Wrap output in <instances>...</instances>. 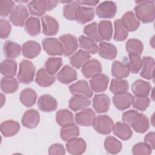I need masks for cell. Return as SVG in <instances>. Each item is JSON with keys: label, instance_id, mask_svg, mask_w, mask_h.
<instances>
[{"label": "cell", "instance_id": "obj_7", "mask_svg": "<svg viewBox=\"0 0 155 155\" xmlns=\"http://www.w3.org/2000/svg\"><path fill=\"white\" fill-rule=\"evenodd\" d=\"M59 40L62 45L65 56H70L73 54L78 48V39L73 35L65 34L61 35L59 36Z\"/></svg>", "mask_w": 155, "mask_h": 155}, {"label": "cell", "instance_id": "obj_2", "mask_svg": "<svg viewBox=\"0 0 155 155\" xmlns=\"http://www.w3.org/2000/svg\"><path fill=\"white\" fill-rule=\"evenodd\" d=\"M35 67L33 64L27 59H23L19 64L18 81L24 84H29L34 80L35 75Z\"/></svg>", "mask_w": 155, "mask_h": 155}, {"label": "cell", "instance_id": "obj_14", "mask_svg": "<svg viewBox=\"0 0 155 155\" xmlns=\"http://www.w3.org/2000/svg\"><path fill=\"white\" fill-rule=\"evenodd\" d=\"M57 79L62 84H68L78 78L76 71L69 65H64L56 75Z\"/></svg>", "mask_w": 155, "mask_h": 155}, {"label": "cell", "instance_id": "obj_36", "mask_svg": "<svg viewBox=\"0 0 155 155\" xmlns=\"http://www.w3.org/2000/svg\"><path fill=\"white\" fill-rule=\"evenodd\" d=\"M24 29L31 36H36L39 35L41 33L39 19L35 16L29 17L24 24Z\"/></svg>", "mask_w": 155, "mask_h": 155}, {"label": "cell", "instance_id": "obj_46", "mask_svg": "<svg viewBox=\"0 0 155 155\" xmlns=\"http://www.w3.org/2000/svg\"><path fill=\"white\" fill-rule=\"evenodd\" d=\"M81 5L77 1H69L63 8V15L65 19L69 21L75 20V15L78 8Z\"/></svg>", "mask_w": 155, "mask_h": 155}, {"label": "cell", "instance_id": "obj_55", "mask_svg": "<svg viewBox=\"0 0 155 155\" xmlns=\"http://www.w3.org/2000/svg\"><path fill=\"white\" fill-rule=\"evenodd\" d=\"M48 153L50 155H63L65 154V150L62 144L54 143L49 147Z\"/></svg>", "mask_w": 155, "mask_h": 155}, {"label": "cell", "instance_id": "obj_26", "mask_svg": "<svg viewBox=\"0 0 155 155\" xmlns=\"http://www.w3.org/2000/svg\"><path fill=\"white\" fill-rule=\"evenodd\" d=\"M142 66L140 76L146 79L150 80L154 78V59L150 56H144L142 59Z\"/></svg>", "mask_w": 155, "mask_h": 155}, {"label": "cell", "instance_id": "obj_39", "mask_svg": "<svg viewBox=\"0 0 155 155\" xmlns=\"http://www.w3.org/2000/svg\"><path fill=\"white\" fill-rule=\"evenodd\" d=\"M19 83L13 77H2L1 80V89L6 94L15 93L18 88Z\"/></svg>", "mask_w": 155, "mask_h": 155}, {"label": "cell", "instance_id": "obj_5", "mask_svg": "<svg viewBox=\"0 0 155 155\" xmlns=\"http://www.w3.org/2000/svg\"><path fill=\"white\" fill-rule=\"evenodd\" d=\"M44 51L50 56H61L64 54V49L59 39L54 38H45L42 41Z\"/></svg>", "mask_w": 155, "mask_h": 155}, {"label": "cell", "instance_id": "obj_10", "mask_svg": "<svg viewBox=\"0 0 155 155\" xmlns=\"http://www.w3.org/2000/svg\"><path fill=\"white\" fill-rule=\"evenodd\" d=\"M95 117L94 111L91 108H86L76 113L74 119L78 125L83 127H89L93 124Z\"/></svg>", "mask_w": 155, "mask_h": 155}, {"label": "cell", "instance_id": "obj_1", "mask_svg": "<svg viewBox=\"0 0 155 155\" xmlns=\"http://www.w3.org/2000/svg\"><path fill=\"white\" fill-rule=\"evenodd\" d=\"M137 5L134 8L135 15L144 24L151 23L155 18V5L154 1H135Z\"/></svg>", "mask_w": 155, "mask_h": 155}, {"label": "cell", "instance_id": "obj_3", "mask_svg": "<svg viewBox=\"0 0 155 155\" xmlns=\"http://www.w3.org/2000/svg\"><path fill=\"white\" fill-rule=\"evenodd\" d=\"M96 132L102 134H108L113 130V120L108 115H99L96 117L92 124Z\"/></svg>", "mask_w": 155, "mask_h": 155}, {"label": "cell", "instance_id": "obj_56", "mask_svg": "<svg viewBox=\"0 0 155 155\" xmlns=\"http://www.w3.org/2000/svg\"><path fill=\"white\" fill-rule=\"evenodd\" d=\"M155 133L154 131L148 133L144 137V142L147 143L151 148L154 150L155 146Z\"/></svg>", "mask_w": 155, "mask_h": 155}, {"label": "cell", "instance_id": "obj_49", "mask_svg": "<svg viewBox=\"0 0 155 155\" xmlns=\"http://www.w3.org/2000/svg\"><path fill=\"white\" fill-rule=\"evenodd\" d=\"M129 61L128 65L130 72L133 74L137 73L142 68V60L139 55L134 54H128Z\"/></svg>", "mask_w": 155, "mask_h": 155}, {"label": "cell", "instance_id": "obj_17", "mask_svg": "<svg viewBox=\"0 0 155 155\" xmlns=\"http://www.w3.org/2000/svg\"><path fill=\"white\" fill-rule=\"evenodd\" d=\"M21 51L23 56L25 58L33 59L39 54L41 51V47L37 42L28 41L22 44Z\"/></svg>", "mask_w": 155, "mask_h": 155}, {"label": "cell", "instance_id": "obj_27", "mask_svg": "<svg viewBox=\"0 0 155 155\" xmlns=\"http://www.w3.org/2000/svg\"><path fill=\"white\" fill-rule=\"evenodd\" d=\"M130 73L128 63L114 61L111 66V74L116 79H123L129 76Z\"/></svg>", "mask_w": 155, "mask_h": 155}, {"label": "cell", "instance_id": "obj_35", "mask_svg": "<svg viewBox=\"0 0 155 155\" xmlns=\"http://www.w3.org/2000/svg\"><path fill=\"white\" fill-rule=\"evenodd\" d=\"M28 9L31 15L41 16L47 11V2L44 0H34L28 2Z\"/></svg>", "mask_w": 155, "mask_h": 155}, {"label": "cell", "instance_id": "obj_33", "mask_svg": "<svg viewBox=\"0 0 155 155\" xmlns=\"http://www.w3.org/2000/svg\"><path fill=\"white\" fill-rule=\"evenodd\" d=\"M91 101L85 97L81 96H73L70 98L68 106L69 108L73 111L84 110L90 106Z\"/></svg>", "mask_w": 155, "mask_h": 155}, {"label": "cell", "instance_id": "obj_13", "mask_svg": "<svg viewBox=\"0 0 155 155\" xmlns=\"http://www.w3.org/2000/svg\"><path fill=\"white\" fill-rule=\"evenodd\" d=\"M39 109L44 112H51L56 110L58 102L54 97L50 94H43L41 96L38 101Z\"/></svg>", "mask_w": 155, "mask_h": 155}, {"label": "cell", "instance_id": "obj_41", "mask_svg": "<svg viewBox=\"0 0 155 155\" xmlns=\"http://www.w3.org/2000/svg\"><path fill=\"white\" fill-rule=\"evenodd\" d=\"M129 89L128 81L123 79H113L111 80L110 90L114 94H119L127 92Z\"/></svg>", "mask_w": 155, "mask_h": 155}, {"label": "cell", "instance_id": "obj_52", "mask_svg": "<svg viewBox=\"0 0 155 155\" xmlns=\"http://www.w3.org/2000/svg\"><path fill=\"white\" fill-rule=\"evenodd\" d=\"M15 8V2L9 0L0 1V16L1 17H7L10 15Z\"/></svg>", "mask_w": 155, "mask_h": 155}, {"label": "cell", "instance_id": "obj_38", "mask_svg": "<svg viewBox=\"0 0 155 155\" xmlns=\"http://www.w3.org/2000/svg\"><path fill=\"white\" fill-rule=\"evenodd\" d=\"M99 35L102 40L107 41L111 39L113 35V27L111 22L108 20H102L97 24Z\"/></svg>", "mask_w": 155, "mask_h": 155}, {"label": "cell", "instance_id": "obj_29", "mask_svg": "<svg viewBox=\"0 0 155 155\" xmlns=\"http://www.w3.org/2000/svg\"><path fill=\"white\" fill-rule=\"evenodd\" d=\"M21 48L19 44L12 41H6L3 45L4 56L10 59H13L18 57L21 54Z\"/></svg>", "mask_w": 155, "mask_h": 155}, {"label": "cell", "instance_id": "obj_59", "mask_svg": "<svg viewBox=\"0 0 155 155\" xmlns=\"http://www.w3.org/2000/svg\"><path fill=\"white\" fill-rule=\"evenodd\" d=\"M5 96L2 93H1V107H2L4 104L5 103Z\"/></svg>", "mask_w": 155, "mask_h": 155}, {"label": "cell", "instance_id": "obj_58", "mask_svg": "<svg viewBox=\"0 0 155 155\" xmlns=\"http://www.w3.org/2000/svg\"><path fill=\"white\" fill-rule=\"evenodd\" d=\"M47 11H51L53 9L59 2L58 1H46Z\"/></svg>", "mask_w": 155, "mask_h": 155}, {"label": "cell", "instance_id": "obj_40", "mask_svg": "<svg viewBox=\"0 0 155 155\" xmlns=\"http://www.w3.org/2000/svg\"><path fill=\"white\" fill-rule=\"evenodd\" d=\"M79 44L83 50L90 54H96L98 51V46L91 39L87 36L81 35L78 38Z\"/></svg>", "mask_w": 155, "mask_h": 155}, {"label": "cell", "instance_id": "obj_53", "mask_svg": "<svg viewBox=\"0 0 155 155\" xmlns=\"http://www.w3.org/2000/svg\"><path fill=\"white\" fill-rule=\"evenodd\" d=\"M12 30L10 22L4 19L0 20V36L1 39H6L8 37Z\"/></svg>", "mask_w": 155, "mask_h": 155}, {"label": "cell", "instance_id": "obj_34", "mask_svg": "<svg viewBox=\"0 0 155 155\" xmlns=\"http://www.w3.org/2000/svg\"><path fill=\"white\" fill-rule=\"evenodd\" d=\"M19 99L21 102L26 107L34 105L37 99V94L35 90L30 88L22 90L20 93Z\"/></svg>", "mask_w": 155, "mask_h": 155}, {"label": "cell", "instance_id": "obj_57", "mask_svg": "<svg viewBox=\"0 0 155 155\" xmlns=\"http://www.w3.org/2000/svg\"><path fill=\"white\" fill-rule=\"evenodd\" d=\"M77 2L80 5H89L92 7L96 6L99 2V1H94V0H82V1H77Z\"/></svg>", "mask_w": 155, "mask_h": 155}, {"label": "cell", "instance_id": "obj_51", "mask_svg": "<svg viewBox=\"0 0 155 155\" xmlns=\"http://www.w3.org/2000/svg\"><path fill=\"white\" fill-rule=\"evenodd\" d=\"M152 150L151 147L145 142H139L133 146L132 153L134 155H149Z\"/></svg>", "mask_w": 155, "mask_h": 155}, {"label": "cell", "instance_id": "obj_11", "mask_svg": "<svg viewBox=\"0 0 155 155\" xmlns=\"http://www.w3.org/2000/svg\"><path fill=\"white\" fill-rule=\"evenodd\" d=\"M42 33L46 36H53L59 31V24L55 18L45 15L41 18Z\"/></svg>", "mask_w": 155, "mask_h": 155}, {"label": "cell", "instance_id": "obj_45", "mask_svg": "<svg viewBox=\"0 0 155 155\" xmlns=\"http://www.w3.org/2000/svg\"><path fill=\"white\" fill-rule=\"evenodd\" d=\"M125 48L128 54H134L140 55L143 50V43L137 39H130L125 44Z\"/></svg>", "mask_w": 155, "mask_h": 155}, {"label": "cell", "instance_id": "obj_42", "mask_svg": "<svg viewBox=\"0 0 155 155\" xmlns=\"http://www.w3.org/2000/svg\"><path fill=\"white\" fill-rule=\"evenodd\" d=\"M104 147L106 151L112 154L119 153L122 150V143L113 136H107L104 140Z\"/></svg>", "mask_w": 155, "mask_h": 155}, {"label": "cell", "instance_id": "obj_48", "mask_svg": "<svg viewBox=\"0 0 155 155\" xmlns=\"http://www.w3.org/2000/svg\"><path fill=\"white\" fill-rule=\"evenodd\" d=\"M114 34L113 38L116 41H125L128 36V31L122 25L120 19H117L114 21Z\"/></svg>", "mask_w": 155, "mask_h": 155}, {"label": "cell", "instance_id": "obj_43", "mask_svg": "<svg viewBox=\"0 0 155 155\" xmlns=\"http://www.w3.org/2000/svg\"><path fill=\"white\" fill-rule=\"evenodd\" d=\"M56 120L59 125L62 127L68 124L74 123V116L70 110L61 109L56 114Z\"/></svg>", "mask_w": 155, "mask_h": 155}, {"label": "cell", "instance_id": "obj_19", "mask_svg": "<svg viewBox=\"0 0 155 155\" xmlns=\"http://www.w3.org/2000/svg\"><path fill=\"white\" fill-rule=\"evenodd\" d=\"M120 21L122 25L128 31H134L140 25V21L135 14L131 11L125 13L120 19Z\"/></svg>", "mask_w": 155, "mask_h": 155}, {"label": "cell", "instance_id": "obj_8", "mask_svg": "<svg viewBox=\"0 0 155 155\" xmlns=\"http://www.w3.org/2000/svg\"><path fill=\"white\" fill-rule=\"evenodd\" d=\"M69 90L73 96H81L88 99L93 96V91L85 80H79L72 84L69 87Z\"/></svg>", "mask_w": 155, "mask_h": 155}, {"label": "cell", "instance_id": "obj_22", "mask_svg": "<svg viewBox=\"0 0 155 155\" xmlns=\"http://www.w3.org/2000/svg\"><path fill=\"white\" fill-rule=\"evenodd\" d=\"M133 96L130 93H124L114 94L113 97V102L115 107L119 110H125L129 108L132 104Z\"/></svg>", "mask_w": 155, "mask_h": 155}, {"label": "cell", "instance_id": "obj_47", "mask_svg": "<svg viewBox=\"0 0 155 155\" xmlns=\"http://www.w3.org/2000/svg\"><path fill=\"white\" fill-rule=\"evenodd\" d=\"M84 33L87 37L91 39L96 42H101L102 41L99 35L97 24L96 22H93L85 25L84 28Z\"/></svg>", "mask_w": 155, "mask_h": 155}, {"label": "cell", "instance_id": "obj_6", "mask_svg": "<svg viewBox=\"0 0 155 155\" xmlns=\"http://www.w3.org/2000/svg\"><path fill=\"white\" fill-rule=\"evenodd\" d=\"M117 12L116 4L113 1H104L96 8L97 16L102 19H111Z\"/></svg>", "mask_w": 155, "mask_h": 155}, {"label": "cell", "instance_id": "obj_54", "mask_svg": "<svg viewBox=\"0 0 155 155\" xmlns=\"http://www.w3.org/2000/svg\"><path fill=\"white\" fill-rule=\"evenodd\" d=\"M138 114V111L133 110H130L124 112L122 114V121L125 124L131 127L132 122L135 117V116Z\"/></svg>", "mask_w": 155, "mask_h": 155}, {"label": "cell", "instance_id": "obj_50", "mask_svg": "<svg viewBox=\"0 0 155 155\" xmlns=\"http://www.w3.org/2000/svg\"><path fill=\"white\" fill-rule=\"evenodd\" d=\"M133 107L140 111H143L148 107L150 104V99L148 97L133 96L132 104Z\"/></svg>", "mask_w": 155, "mask_h": 155}, {"label": "cell", "instance_id": "obj_23", "mask_svg": "<svg viewBox=\"0 0 155 155\" xmlns=\"http://www.w3.org/2000/svg\"><path fill=\"white\" fill-rule=\"evenodd\" d=\"M94 15V8L81 5L76 11L75 20L81 24H84L93 20Z\"/></svg>", "mask_w": 155, "mask_h": 155}, {"label": "cell", "instance_id": "obj_30", "mask_svg": "<svg viewBox=\"0 0 155 155\" xmlns=\"http://www.w3.org/2000/svg\"><path fill=\"white\" fill-rule=\"evenodd\" d=\"M90 55L83 50H79L70 58V63L74 68L79 69L90 59Z\"/></svg>", "mask_w": 155, "mask_h": 155}, {"label": "cell", "instance_id": "obj_18", "mask_svg": "<svg viewBox=\"0 0 155 155\" xmlns=\"http://www.w3.org/2000/svg\"><path fill=\"white\" fill-rule=\"evenodd\" d=\"M110 99L105 94H96L93 99V107L98 113L107 112L110 108Z\"/></svg>", "mask_w": 155, "mask_h": 155}, {"label": "cell", "instance_id": "obj_37", "mask_svg": "<svg viewBox=\"0 0 155 155\" xmlns=\"http://www.w3.org/2000/svg\"><path fill=\"white\" fill-rule=\"evenodd\" d=\"M17 71V63L13 59H5L1 63V73L5 77H14Z\"/></svg>", "mask_w": 155, "mask_h": 155}, {"label": "cell", "instance_id": "obj_9", "mask_svg": "<svg viewBox=\"0 0 155 155\" xmlns=\"http://www.w3.org/2000/svg\"><path fill=\"white\" fill-rule=\"evenodd\" d=\"M102 71L101 62L95 59L88 60L82 67L81 72L83 76L87 78H92L93 77L101 73Z\"/></svg>", "mask_w": 155, "mask_h": 155}, {"label": "cell", "instance_id": "obj_15", "mask_svg": "<svg viewBox=\"0 0 155 155\" xmlns=\"http://www.w3.org/2000/svg\"><path fill=\"white\" fill-rule=\"evenodd\" d=\"M40 115L39 112L35 109L27 110L22 117L21 122L24 127L27 128H35L39 123Z\"/></svg>", "mask_w": 155, "mask_h": 155}, {"label": "cell", "instance_id": "obj_20", "mask_svg": "<svg viewBox=\"0 0 155 155\" xmlns=\"http://www.w3.org/2000/svg\"><path fill=\"white\" fill-rule=\"evenodd\" d=\"M131 91L134 96L147 97L151 91V85L148 82L137 79L131 85Z\"/></svg>", "mask_w": 155, "mask_h": 155}, {"label": "cell", "instance_id": "obj_4", "mask_svg": "<svg viewBox=\"0 0 155 155\" xmlns=\"http://www.w3.org/2000/svg\"><path fill=\"white\" fill-rule=\"evenodd\" d=\"M28 16V12L26 7L22 4H18L15 7L10 15V21L17 27L23 26Z\"/></svg>", "mask_w": 155, "mask_h": 155}, {"label": "cell", "instance_id": "obj_32", "mask_svg": "<svg viewBox=\"0 0 155 155\" xmlns=\"http://www.w3.org/2000/svg\"><path fill=\"white\" fill-rule=\"evenodd\" d=\"M80 133L79 127L74 123H71L62 127L60 131L61 139L64 141H68L71 139L77 137Z\"/></svg>", "mask_w": 155, "mask_h": 155}, {"label": "cell", "instance_id": "obj_24", "mask_svg": "<svg viewBox=\"0 0 155 155\" xmlns=\"http://www.w3.org/2000/svg\"><path fill=\"white\" fill-rule=\"evenodd\" d=\"M131 127L136 133H143L149 129V119L145 114L138 113L135 116Z\"/></svg>", "mask_w": 155, "mask_h": 155}, {"label": "cell", "instance_id": "obj_28", "mask_svg": "<svg viewBox=\"0 0 155 155\" xmlns=\"http://www.w3.org/2000/svg\"><path fill=\"white\" fill-rule=\"evenodd\" d=\"M112 131L115 136L124 140L130 139L133 134L130 127L120 122H117L113 125Z\"/></svg>", "mask_w": 155, "mask_h": 155}, {"label": "cell", "instance_id": "obj_12", "mask_svg": "<svg viewBox=\"0 0 155 155\" xmlns=\"http://www.w3.org/2000/svg\"><path fill=\"white\" fill-rule=\"evenodd\" d=\"M89 82L92 91L96 93H101L107 89L109 78L105 74L100 73L91 78Z\"/></svg>", "mask_w": 155, "mask_h": 155}, {"label": "cell", "instance_id": "obj_16", "mask_svg": "<svg viewBox=\"0 0 155 155\" xmlns=\"http://www.w3.org/2000/svg\"><path fill=\"white\" fill-rule=\"evenodd\" d=\"M85 141L80 137H75L67 141L66 143V149L67 151L71 154L78 155L84 153L86 150Z\"/></svg>", "mask_w": 155, "mask_h": 155}, {"label": "cell", "instance_id": "obj_25", "mask_svg": "<svg viewBox=\"0 0 155 155\" xmlns=\"http://www.w3.org/2000/svg\"><path fill=\"white\" fill-rule=\"evenodd\" d=\"M56 78L54 75L48 73L44 68L38 70L36 74V83L42 87H50L54 84Z\"/></svg>", "mask_w": 155, "mask_h": 155}, {"label": "cell", "instance_id": "obj_31", "mask_svg": "<svg viewBox=\"0 0 155 155\" xmlns=\"http://www.w3.org/2000/svg\"><path fill=\"white\" fill-rule=\"evenodd\" d=\"M1 132L5 137H12L18 133L20 129V125L18 122L13 120H7L1 123Z\"/></svg>", "mask_w": 155, "mask_h": 155}, {"label": "cell", "instance_id": "obj_21", "mask_svg": "<svg viewBox=\"0 0 155 155\" xmlns=\"http://www.w3.org/2000/svg\"><path fill=\"white\" fill-rule=\"evenodd\" d=\"M98 53L102 58L112 60L116 57L117 50L113 44L101 41L98 46Z\"/></svg>", "mask_w": 155, "mask_h": 155}, {"label": "cell", "instance_id": "obj_44", "mask_svg": "<svg viewBox=\"0 0 155 155\" xmlns=\"http://www.w3.org/2000/svg\"><path fill=\"white\" fill-rule=\"evenodd\" d=\"M62 65L61 58L51 57L47 59L45 63V70L51 75H54L58 71Z\"/></svg>", "mask_w": 155, "mask_h": 155}]
</instances>
